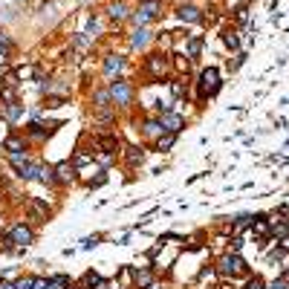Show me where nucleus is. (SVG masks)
I'll return each instance as SVG.
<instances>
[{
  "label": "nucleus",
  "instance_id": "1",
  "mask_svg": "<svg viewBox=\"0 0 289 289\" xmlns=\"http://www.w3.org/2000/svg\"><path fill=\"white\" fill-rule=\"evenodd\" d=\"M107 93H110V104H113V107L127 110V107L133 104V99H136V84L119 75V78L107 81Z\"/></svg>",
  "mask_w": 289,
  "mask_h": 289
},
{
  "label": "nucleus",
  "instance_id": "2",
  "mask_svg": "<svg viewBox=\"0 0 289 289\" xmlns=\"http://www.w3.org/2000/svg\"><path fill=\"white\" fill-rule=\"evenodd\" d=\"M159 9H162V0H139V6L130 12V23L133 26H148L159 17Z\"/></svg>",
  "mask_w": 289,
  "mask_h": 289
},
{
  "label": "nucleus",
  "instance_id": "3",
  "mask_svg": "<svg viewBox=\"0 0 289 289\" xmlns=\"http://www.w3.org/2000/svg\"><path fill=\"white\" fill-rule=\"evenodd\" d=\"M6 234H9V240L15 243L17 249H26V246H32V243H35V229H32V226H29L26 220L12 223Z\"/></svg>",
  "mask_w": 289,
  "mask_h": 289
},
{
  "label": "nucleus",
  "instance_id": "4",
  "mask_svg": "<svg viewBox=\"0 0 289 289\" xmlns=\"http://www.w3.org/2000/svg\"><path fill=\"white\" fill-rule=\"evenodd\" d=\"M197 90H200V99H211L217 90H220V69L208 67L200 72V81H197Z\"/></svg>",
  "mask_w": 289,
  "mask_h": 289
},
{
  "label": "nucleus",
  "instance_id": "5",
  "mask_svg": "<svg viewBox=\"0 0 289 289\" xmlns=\"http://www.w3.org/2000/svg\"><path fill=\"white\" fill-rule=\"evenodd\" d=\"M127 67V61L121 58V55H104L102 58V75L107 81H113V78H119L121 72Z\"/></svg>",
  "mask_w": 289,
  "mask_h": 289
},
{
  "label": "nucleus",
  "instance_id": "6",
  "mask_svg": "<svg viewBox=\"0 0 289 289\" xmlns=\"http://www.w3.org/2000/svg\"><path fill=\"white\" fill-rule=\"evenodd\" d=\"M119 156H121V162H124L127 171H136L139 165L145 162V148H142V145H124L119 151Z\"/></svg>",
  "mask_w": 289,
  "mask_h": 289
},
{
  "label": "nucleus",
  "instance_id": "7",
  "mask_svg": "<svg viewBox=\"0 0 289 289\" xmlns=\"http://www.w3.org/2000/svg\"><path fill=\"white\" fill-rule=\"evenodd\" d=\"M217 272H220L223 278H237V275L246 272V263H243L240 255H226L220 260V266H217Z\"/></svg>",
  "mask_w": 289,
  "mask_h": 289
},
{
  "label": "nucleus",
  "instance_id": "8",
  "mask_svg": "<svg viewBox=\"0 0 289 289\" xmlns=\"http://www.w3.org/2000/svg\"><path fill=\"white\" fill-rule=\"evenodd\" d=\"M159 124H162V133H179L185 127V116L176 113V110H168V113H159Z\"/></svg>",
  "mask_w": 289,
  "mask_h": 289
},
{
  "label": "nucleus",
  "instance_id": "9",
  "mask_svg": "<svg viewBox=\"0 0 289 289\" xmlns=\"http://www.w3.org/2000/svg\"><path fill=\"white\" fill-rule=\"evenodd\" d=\"M23 113H26V104L15 99V102H0V116L9 121V124H17V121L23 119Z\"/></svg>",
  "mask_w": 289,
  "mask_h": 289
},
{
  "label": "nucleus",
  "instance_id": "10",
  "mask_svg": "<svg viewBox=\"0 0 289 289\" xmlns=\"http://www.w3.org/2000/svg\"><path fill=\"white\" fill-rule=\"evenodd\" d=\"M145 72H148L151 78H156V81H162V75L168 72V58L159 55V52H156V55H148V58H145Z\"/></svg>",
  "mask_w": 289,
  "mask_h": 289
},
{
  "label": "nucleus",
  "instance_id": "11",
  "mask_svg": "<svg viewBox=\"0 0 289 289\" xmlns=\"http://www.w3.org/2000/svg\"><path fill=\"white\" fill-rule=\"evenodd\" d=\"M52 171H55V182H58V188H61V185H72V182L78 179V171L72 168V162H69V159L58 162V165H52Z\"/></svg>",
  "mask_w": 289,
  "mask_h": 289
},
{
  "label": "nucleus",
  "instance_id": "12",
  "mask_svg": "<svg viewBox=\"0 0 289 289\" xmlns=\"http://www.w3.org/2000/svg\"><path fill=\"white\" fill-rule=\"evenodd\" d=\"M26 211H29V217L38 220V223H47L52 217V208L44 203V200H38V197H29V200H26Z\"/></svg>",
  "mask_w": 289,
  "mask_h": 289
},
{
  "label": "nucleus",
  "instance_id": "13",
  "mask_svg": "<svg viewBox=\"0 0 289 289\" xmlns=\"http://www.w3.org/2000/svg\"><path fill=\"white\" fill-rule=\"evenodd\" d=\"M130 278H133V287H136V289H148L151 284H156V272H153V266H139V269H130Z\"/></svg>",
  "mask_w": 289,
  "mask_h": 289
},
{
  "label": "nucleus",
  "instance_id": "14",
  "mask_svg": "<svg viewBox=\"0 0 289 289\" xmlns=\"http://www.w3.org/2000/svg\"><path fill=\"white\" fill-rule=\"evenodd\" d=\"M38 168H41V159H26L23 165L15 168V176L20 182H35L38 179Z\"/></svg>",
  "mask_w": 289,
  "mask_h": 289
},
{
  "label": "nucleus",
  "instance_id": "15",
  "mask_svg": "<svg viewBox=\"0 0 289 289\" xmlns=\"http://www.w3.org/2000/svg\"><path fill=\"white\" fill-rule=\"evenodd\" d=\"M151 41H153V32H151V29H148V26H136V29L130 32V50H133V52L145 50Z\"/></svg>",
  "mask_w": 289,
  "mask_h": 289
},
{
  "label": "nucleus",
  "instance_id": "16",
  "mask_svg": "<svg viewBox=\"0 0 289 289\" xmlns=\"http://www.w3.org/2000/svg\"><path fill=\"white\" fill-rule=\"evenodd\" d=\"M176 17H179L182 23H203V9L194 6V3H182V6L176 9Z\"/></svg>",
  "mask_w": 289,
  "mask_h": 289
},
{
  "label": "nucleus",
  "instance_id": "17",
  "mask_svg": "<svg viewBox=\"0 0 289 289\" xmlns=\"http://www.w3.org/2000/svg\"><path fill=\"white\" fill-rule=\"evenodd\" d=\"M3 151L6 153H20V151H29V142L23 133H9L3 139Z\"/></svg>",
  "mask_w": 289,
  "mask_h": 289
},
{
  "label": "nucleus",
  "instance_id": "18",
  "mask_svg": "<svg viewBox=\"0 0 289 289\" xmlns=\"http://www.w3.org/2000/svg\"><path fill=\"white\" fill-rule=\"evenodd\" d=\"M107 17H110L113 23H124V20L130 17V9H127V3H124V0H116V3H110V6H107Z\"/></svg>",
  "mask_w": 289,
  "mask_h": 289
},
{
  "label": "nucleus",
  "instance_id": "19",
  "mask_svg": "<svg viewBox=\"0 0 289 289\" xmlns=\"http://www.w3.org/2000/svg\"><path fill=\"white\" fill-rule=\"evenodd\" d=\"M142 133L145 139H156L162 136V124H159V116H148V119H142Z\"/></svg>",
  "mask_w": 289,
  "mask_h": 289
},
{
  "label": "nucleus",
  "instance_id": "20",
  "mask_svg": "<svg viewBox=\"0 0 289 289\" xmlns=\"http://www.w3.org/2000/svg\"><path fill=\"white\" fill-rule=\"evenodd\" d=\"M90 102H93V110L113 107V104H110V93H107V87H96V90L90 93Z\"/></svg>",
  "mask_w": 289,
  "mask_h": 289
},
{
  "label": "nucleus",
  "instance_id": "21",
  "mask_svg": "<svg viewBox=\"0 0 289 289\" xmlns=\"http://www.w3.org/2000/svg\"><path fill=\"white\" fill-rule=\"evenodd\" d=\"M35 182H41V185H47V188H58L52 165H44V162H41V168H38V179H35Z\"/></svg>",
  "mask_w": 289,
  "mask_h": 289
},
{
  "label": "nucleus",
  "instance_id": "22",
  "mask_svg": "<svg viewBox=\"0 0 289 289\" xmlns=\"http://www.w3.org/2000/svg\"><path fill=\"white\" fill-rule=\"evenodd\" d=\"M200 50H203V38H200V35H191V38L185 41V55L188 58H197Z\"/></svg>",
  "mask_w": 289,
  "mask_h": 289
},
{
  "label": "nucleus",
  "instance_id": "23",
  "mask_svg": "<svg viewBox=\"0 0 289 289\" xmlns=\"http://www.w3.org/2000/svg\"><path fill=\"white\" fill-rule=\"evenodd\" d=\"M173 145H176V136H173V133H162V136H159V139H156V142H153V148H156V151H159V153L171 151Z\"/></svg>",
  "mask_w": 289,
  "mask_h": 289
},
{
  "label": "nucleus",
  "instance_id": "24",
  "mask_svg": "<svg viewBox=\"0 0 289 289\" xmlns=\"http://www.w3.org/2000/svg\"><path fill=\"white\" fill-rule=\"evenodd\" d=\"M72 287V281H69L67 275H52L47 278V289H69Z\"/></svg>",
  "mask_w": 289,
  "mask_h": 289
},
{
  "label": "nucleus",
  "instance_id": "25",
  "mask_svg": "<svg viewBox=\"0 0 289 289\" xmlns=\"http://www.w3.org/2000/svg\"><path fill=\"white\" fill-rule=\"evenodd\" d=\"M26 159H32V156H29V151H20V153H6V162H9L12 168H17V165H23Z\"/></svg>",
  "mask_w": 289,
  "mask_h": 289
},
{
  "label": "nucleus",
  "instance_id": "26",
  "mask_svg": "<svg viewBox=\"0 0 289 289\" xmlns=\"http://www.w3.org/2000/svg\"><path fill=\"white\" fill-rule=\"evenodd\" d=\"M15 289H32V275H20L15 281Z\"/></svg>",
  "mask_w": 289,
  "mask_h": 289
},
{
  "label": "nucleus",
  "instance_id": "27",
  "mask_svg": "<svg viewBox=\"0 0 289 289\" xmlns=\"http://www.w3.org/2000/svg\"><path fill=\"white\" fill-rule=\"evenodd\" d=\"M47 107H61V104H67V96H47Z\"/></svg>",
  "mask_w": 289,
  "mask_h": 289
},
{
  "label": "nucleus",
  "instance_id": "28",
  "mask_svg": "<svg viewBox=\"0 0 289 289\" xmlns=\"http://www.w3.org/2000/svg\"><path fill=\"white\" fill-rule=\"evenodd\" d=\"M223 41H226V47H231V50H234V47H237V32H226Z\"/></svg>",
  "mask_w": 289,
  "mask_h": 289
},
{
  "label": "nucleus",
  "instance_id": "29",
  "mask_svg": "<svg viewBox=\"0 0 289 289\" xmlns=\"http://www.w3.org/2000/svg\"><path fill=\"white\" fill-rule=\"evenodd\" d=\"M249 289H263V281H260V278H252V281H249Z\"/></svg>",
  "mask_w": 289,
  "mask_h": 289
},
{
  "label": "nucleus",
  "instance_id": "30",
  "mask_svg": "<svg viewBox=\"0 0 289 289\" xmlns=\"http://www.w3.org/2000/svg\"><path fill=\"white\" fill-rule=\"evenodd\" d=\"M0 289H15V281H0Z\"/></svg>",
  "mask_w": 289,
  "mask_h": 289
},
{
  "label": "nucleus",
  "instance_id": "31",
  "mask_svg": "<svg viewBox=\"0 0 289 289\" xmlns=\"http://www.w3.org/2000/svg\"><path fill=\"white\" fill-rule=\"evenodd\" d=\"M284 287H287V281H275V284H272L269 289H284Z\"/></svg>",
  "mask_w": 289,
  "mask_h": 289
},
{
  "label": "nucleus",
  "instance_id": "32",
  "mask_svg": "<svg viewBox=\"0 0 289 289\" xmlns=\"http://www.w3.org/2000/svg\"><path fill=\"white\" fill-rule=\"evenodd\" d=\"M148 289H165V287H162V284H159V281H156V284H151V287H148Z\"/></svg>",
  "mask_w": 289,
  "mask_h": 289
},
{
  "label": "nucleus",
  "instance_id": "33",
  "mask_svg": "<svg viewBox=\"0 0 289 289\" xmlns=\"http://www.w3.org/2000/svg\"><path fill=\"white\" fill-rule=\"evenodd\" d=\"M3 61H6V55H0V64H3Z\"/></svg>",
  "mask_w": 289,
  "mask_h": 289
}]
</instances>
